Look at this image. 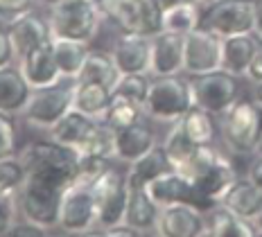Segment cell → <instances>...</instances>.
<instances>
[{"label":"cell","instance_id":"cell-1","mask_svg":"<svg viewBox=\"0 0 262 237\" xmlns=\"http://www.w3.org/2000/svg\"><path fill=\"white\" fill-rule=\"evenodd\" d=\"M18 156L27 169V176H36L61 187H68L77 179V152L59 145L52 138L30 142L23 152H18Z\"/></svg>","mask_w":262,"mask_h":237},{"label":"cell","instance_id":"cell-2","mask_svg":"<svg viewBox=\"0 0 262 237\" xmlns=\"http://www.w3.org/2000/svg\"><path fill=\"white\" fill-rule=\"evenodd\" d=\"M220 134L233 154H255L262 134V106L253 97H239L220 115Z\"/></svg>","mask_w":262,"mask_h":237},{"label":"cell","instance_id":"cell-3","mask_svg":"<svg viewBox=\"0 0 262 237\" xmlns=\"http://www.w3.org/2000/svg\"><path fill=\"white\" fill-rule=\"evenodd\" d=\"M194 106L190 79L181 75L151 77L149 93L145 100V115L161 122H177Z\"/></svg>","mask_w":262,"mask_h":237},{"label":"cell","instance_id":"cell-4","mask_svg":"<svg viewBox=\"0 0 262 237\" xmlns=\"http://www.w3.org/2000/svg\"><path fill=\"white\" fill-rule=\"evenodd\" d=\"M63 190L66 187L54 185L50 181L36 179V176H25L23 185L16 192L18 217L41 226V228H46L50 233L52 228H57Z\"/></svg>","mask_w":262,"mask_h":237},{"label":"cell","instance_id":"cell-5","mask_svg":"<svg viewBox=\"0 0 262 237\" xmlns=\"http://www.w3.org/2000/svg\"><path fill=\"white\" fill-rule=\"evenodd\" d=\"M102 18L104 16L95 0H59L48 14L52 36L75 38L84 43H91L95 38Z\"/></svg>","mask_w":262,"mask_h":237},{"label":"cell","instance_id":"cell-6","mask_svg":"<svg viewBox=\"0 0 262 237\" xmlns=\"http://www.w3.org/2000/svg\"><path fill=\"white\" fill-rule=\"evenodd\" d=\"M102 16L120 32L154 36L163 30V7L158 0H95Z\"/></svg>","mask_w":262,"mask_h":237},{"label":"cell","instance_id":"cell-7","mask_svg":"<svg viewBox=\"0 0 262 237\" xmlns=\"http://www.w3.org/2000/svg\"><path fill=\"white\" fill-rule=\"evenodd\" d=\"M57 228L70 235H86L97 228V203L93 183L75 179L63 190Z\"/></svg>","mask_w":262,"mask_h":237},{"label":"cell","instance_id":"cell-8","mask_svg":"<svg viewBox=\"0 0 262 237\" xmlns=\"http://www.w3.org/2000/svg\"><path fill=\"white\" fill-rule=\"evenodd\" d=\"M73 81L75 79H63L54 86L32 88L30 102L25 104L20 118L36 129L50 131L73 109Z\"/></svg>","mask_w":262,"mask_h":237},{"label":"cell","instance_id":"cell-9","mask_svg":"<svg viewBox=\"0 0 262 237\" xmlns=\"http://www.w3.org/2000/svg\"><path fill=\"white\" fill-rule=\"evenodd\" d=\"M190 88H192L194 106L204 109L212 115H220L226 111L231 104L239 100V77L226 73V70H212V73L190 77Z\"/></svg>","mask_w":262,"mask_h":237},{"label":"cell","instance_id":"cell-10","mask_svg":"<svg viewBox=\"0 0 262 237\" xmlns=\"http://www.w3.org/2000/svg\"><path fill=\"white\" fill-rule=\"evenodd\" d=\"M93 192L97 203V228H108L122 222L129 199L127 172H120L111 165L104 174L93 181Z\"/></svg>","mask_w":262,"mask_h":237},{"label":"cell","instance_id":"cell-11","mask_svg":"<svg viewBox=\"0 0 262 237\" xmlns=\"http://www.w3.org/2000/svg\"><path fill=\"white\" fill-rule=\"evenodd\" d=\"M253 0H217L201 12V27H208L222 38L253 32Z\"/></svg>","mask_w":262,"mask_h":237},{"label":"cell","instance_id":"cell-12","mask_svg":"<svg viewBox=\"0 0 262 237\" xmlns=\"http://www.w3.org/2000/svg\"><path fill=\"white\" fill-rule=\"evenodd\" d=\"M222 68V36L208 27H196L185 34L183 73L188 77L212 73Z\"/></svg>","mask_w":262,"mask_h":237},{"label":"cell","instance_id":"cell-13","mask_svg":"<svg viewBox=\"0 0 262 237\" xmlns=\"http://www.w3.org/2000/svg\"><path fill=\"white\" fill-rule=\"evenodd\" d=\"M147 192L151 195L161 208L165 206H174V203H190V206L199 208V210H210V203L204 199V197L196 192L194 183L183 176L179 169H170V172L156 176L149 185H147Z\"/></svg>","mask_w":262,"mask_h":237},{"label":"cell","instance_id":"cell-14","mask_svg":"<svg viewBox=\"0 0 262 237\" xmlns=\"http://www.w3.org/2000/svg\"><path fill=\"white\" fill-rule=\"evenodd\" d=\"M7 34H9V41H12V48H14V57H16V61H18V59L25 57L30 50L52 41V27L46 16L30 9V12H25V14L16 16L14 20H9Z\"/></svg>","mask_w":262,"mask_h":237},{"label":"cell","instance_id":"cell-15","mask_svg":"<svg viewBox=\"0 0 262 237\" xmlns=\"http://www.w3.org/2000/svg\"><path fill=\"white\" fill-rule=\"evenodd\" d=\"M156 235L161 237H204L206 212L190 203H174L161 208L156 224Z\"/></svg>","mask_w":262,"mask_h":237},{"label":"cell","instance_id":"cell-16","mask_svg":"<svg viewBox=\"0 0 262 237\" xmlns=\"http://www.w3.org/2000/svg\"><path fill=\"white\" fill-rule=\"evenodd\" d=\"M183 54H185V36L177 32L161 30L151 36V77L163 75H181L183 73Z\"/></svg>","mask_w":262,"mask_h":237},{"label":"cell","instance_id":"cell-17","mask_svg":"<svg viewBox=\"0 0 262 237\" xmlns=\"http://www.w3.org/2000/svg\"><path fill=\"white\" fill-rule=\"evenodd\" d=\"M120 73H145L149 75L151 66V36L134 34V32H120L111 48Z\"/></svg>","mask_w":262,"mask_h":237},{"label":"cell","instance_id":"cell-18","mask_svg":"<svg viewBox=\"0 0 262 237\" xmlns=\"http://www.w3.org/2000/svg\"><path fill=\"white\" fill-rule=\"evenodd\" d=\"M16 66L20 68V73H23L32 88H46L63 81V75L59 70V63L52 52V41L30 50L25 57H20L16 61Z\"/></svg>","mask_w":262,"mask_h":237},{"label":"cell","instance_id":"cell-19","mask_svg":"<svg viewBox=\"0 0 262 237\" xmlns=\"http://www.w3.org/2000/svg\"><path fill=\"white\" fill-rule=\"evenodd\" d=\"M260 46V38L253 32L247 34H233L222 38V70L244 79L247 68Z\"/></svg>","mask_w":262,"mask_h":237},{"label":"cell","instance_id":"cell-20","mask_svg":"<svg viewBox=\"0 0 262 237\" xmlns=\"http://www.w3.org/2000/svg\"><path fill=\"white\" fill-rule=\"evenodd\" d=\"M154 145H158L156 134L145 120L116 129V158L122 163H134L136 158L147 154Z\"/></svg>","mask_w":262,"mask_h":237},{"label":"cell","instance_id":"cell-21","mask_svg":"<svg viewBox=\"0 0 262 237\" xmlns=\"http://www.w3.org/2000/svg\"><path fill=\"white\" fill-rule=\"evenodd\" d=\"M222 206L233 210L239 217L255 222L262 212V187L255 185L249 176H237V181L228 187V192L222 197Z\"/></svg>","mask_w":262,"mask_h":237},{"label":"cell","instance_id":"cell-22","mask_svg":"<svg viewBox=\"0 0 262 237\" xmlns=\"http://www.w3.org/2000/svg\"><path fill=\"white\" fill-rule=\"evenodd\" d=\"M235 181H237L235 165L222 154V156L217 158V163L206 169L192 183L196 187V192H199L210 206H217V203L222 201V197L228 192V187L235 183Z\"/></svg>","mask_w":262,"mask_h":237},{"label":"cell","instance_id":"cell-23","mask_svg":"<svg viewBox=\"0 0 262 237\" xmlns=\"http://www.w3.org/2000/svg\"><path fill=\"white\" fill-rule=\"evenodd\" d=\"M32 86L16 63L0 68V111L9 115H20L30 102Z\"/></svg>","mask_w":262,"mask_h":237},{"label":"cell","instance_id":"cell-24","mask_svg":"<svg viewBox=\"0 0 262 237\" xmlns=\"http://www.w3.org/2000/svg\"><path fill=\"white\" fill-rule=\"evenodd\" d=\"M158 214H161V206L151 199V195L147 192V187H129L127 210H124L122 222L134 226L140 235L156 233Z\"/></svg>","mask_w":262,"mask_h":237},{"label":"cell","instance_id":"cell-25","mask_svg":"<svg viewBox=\"0 0 262 237\" xmlns=\"http://www.w3.org/2000/svg\"><path fill=\"white\" fill-rule=\"evenodd\" d=\"M113 100V88L97 81H73V109L86 113L89 118L104 120L108 104Z\"/></svg>","mask_w":262,"mask_h":237},{"label":"cell","instance_id":"cell-26","mask_svg":"<svg viewBox=\"0 0 262 237\" xmlns=\"http://www.w3.org/2000/svg\"><path fill=\"white\" fill-rule=\"evenodd\" d=\"M206 235L208 237H255L258 228L253 222L239 217L226 206L217 203L206 210Z\"/></svg>","mask_w":262,"mask_h":237},{"label":"cell","instance_id":"cell-27","mask_svg":"<svg viewBox=\"0 0 262 237\" xmlns=\"http://www.w3.org/2000/svg\"><path fill=\"white\" fill-rule=\"evenodd\" d=\"M172 161L167 156L165 147L163 145H154L147 154H143L140 158H136L134 163H129L127 169V185L129 187H147L156 176L170 172Z\"/></svg>","mask_w":262,"mask_h":237},{"label":"cell","instance_id":"cell-28","mask_svg":"<svg viewBox=\"0 0 262 237\" xmlns=\"http://www.w3.org/2000/svg\"><path fill=\"white\" fill-rule=\"evenodd\" d=\"M95 122H97L95 118H89V115L77 111V109H70V111L48 131V138H52L59 145L70 147V149H77Z\"/></svg>","mask_w":262,"mask_h":237},{"label":"cell","instance_id":"cell-29","mask_svg":"<svg viewBox=\"0 0 262 237\" xmlns=\"http://www.w3.org/2000/svg\"><path fill=\"white\" fill-rule=\"evenodd\" d=\"M89 50H91L89 43H84V41L52 36V52H54V59H57L63 79H77Z\"/></svg>","mask_w":262,"mask_h":237},{"label":"cell","instance_id":"cell-30","mask_svg":"<svg viewBox=\"0 0 262 237\" xmlns=\"http://www.w3.org/2000/svg\"><path fill=\"white\" fill-rule=\"evenodd\" d=\"M122 75L116 63V59H113L111 52L106 50H89L86 54V61L81 66L77 79L79 81H97V84H106V86H116L118 77Z\"/></svg>","mask_w":262,"mask_h":237},{"label":"cell","instance_id":"cell-31","mask_svg":"<svg viewBox=\"0 0 262 237\" xmlns=\"http://www.w3.org/2000/svg\"><path fill=\"white\" fill-rule=\"evenodd\" d=\"M179 122H181L183 131L188 134V138L194 145H215L217 129H220V126H217L212 113L204 111V109H199V106H192Z\"/></svg>","mask_w":262,"mask_h":237},{"label":"cell","instance_id":"cell-32","mask_svg":"<svg viewBox=\"0 0 262 237\" xmlns=\"http://www.w3.org/2000/svg\"><path fill=\"white\" fill-rule=\"evenodd\" d=\"M201 12H204V7L194 0L163 9V30L185 36L188 32H192L201 25Z\"/></svg>","mask_w":262,"mask_h":237},{"label":"cell","instance_id":"cell-33","mask_svg":"<svg viewBox=\"0 0 262 237\" xmlns=\"http://www.w3.org/2000/svg\"><path fill=\"white\" fill-rule=\"evenodd\" d=\"M77 154H89V156H104L116 158V129L106 124L104 120H97L84 138V142L75 149Z\"/></svg>","mask_w":262,"mask_h":237},{"label":"cell","instance_id":"cell-34","mask_svg":"<svg viewBox=\"0 0 262 237\" xmlns=\"http://www.w3.org/2000/svg\"><path fill=\"white\" fill-rule=\"evenodd\" d=\"M145 118V106L124 95H113L111 104H108V111L104 115V122L111 124L113 129H122V126L136 124Z\"/></svg>","mask_w":262,"mask_h":237},{"label":"cell","instance_id":"cell-35","mask_svg":"<svg viewBox=\"0 0 262 237\" xmlns=\"http://www.w3.org/2000/svg\"><path fill=\"white\" fill-rule=\"evenodd\" d=\"M163 147H165L167 156H170L172 167L177 169V167H179V165H181L183 161H188V158L192 156V152H194L199 145H194V142L190 140L188 134H185V131H183L181 122H179V120H177V122H172L170 131H167L165 140H163Z\"/></svg>","mask_w":262,"mask_h":237},{"label":"cell","instance_id":"cell-36","mask_svg":"<svg viewBox=\"0 0 262 237\" xmlns=\"http://www.w3.org/2000/svg\"><path fill=\"white\" fill-rule=\"evenodd\" d=\"M149 84H151V75L145 73H122L118 77L116 86H113V95H124L129 100L138 102L145 106L147 93H149Z\"/></svg>","mask_w":262,"mask_h":237},{"label":"cell","instance_id":"cell-37","mask_svg":"<svg viewBox=\"0 0 262 237\" xmlns=\"http://www.w3.org/2000/svg\"><path fill=\"white\" fill-rule=\"evenodd\" d=\"M25 176H27V169H25V165L20 161L18 154L0 158V187H3V190L18 192V187L23 185Z\"/></svg>","mask_w":262,"mask_h":237},{"label":"cell","instance_id":"cell-38","mask_svg":"<svg viewBox=\"0 0 262 237\" xmlns=\"http://www.w3.org/2000/svg\"><path fill=\"white\" fill-rule=\"evenodd\" d=\"M18 154V129H16V115L0 111V158Z\"/></svg>","mask_w":262,"mask_h":237},{"label":"cell","instance_id":"cell-39","mask_svg":"<svg viewBox=\"0 0 262 237\" xmlns=\"http://www.w3.org/2000/svg\"><path fill=\"white\" fill-rule=\"evenodd\" d=\"M18 219V206H16V192L0 187V237H7V230Z\"/></svg>","mask_w":262,"mask_h":237},{"label":"cell","instance_id":"cell-40","mask_svg":"<svg viewBox=\"0 0 262 237\" xmlns=\"http://www.w3.org/2000/svg\"><path fill=\"white\" fill-rule=\"evenodd\" d=\"M36 0H0V23L7 25L16 16L34 9Z\"/></svg>","mask_w":262,"mask_h":237},{"label":"cell","instance_id":"cell-41","mask_svg":"<svg viewBox=\"0 0 262 237\" xmlns=\"http://www.w3.org/2000/svg\"><path fill=\"white\" fill-rule=\"evenodd\" d=\"M12 63H16L14 48H12V41H9V34H7V25L0 23V68L12 66Z\"/></svg>","mask_w":262,"mask_h":237},{"label":"cell","instance_id":"cell-42","mask_svg":"<svg viewBox=\"0 0 262 237\" xmlns=\"http://www.w3.org/2000/svg\"><path fill=\"white\" fill-rule=\"evenodd\" d=\"M48 230L46 228H41V226H36V224H32V222H27V219L23 217H18L16 222L12 224V228L7 230V237H12V235H46Z\"/></svg>","mask_w":262,"mask_h":237},{"label":"cell","instance_id":"cell-43","mask_svg":"<svg viewBox=\"0 0 262 237\" xmlns=\"http://www.w3.org/2000/svg\"><path fill=\"white\" fill-rule=\"evenodd\" d=\"M244 79L251 81V84H260L262 81V41H260L258 50H255V54H253V59H251Z\"/></svg>","mask_w":262,"mask_h":237},{"label":"cell","instance_id":"cell-44","mask_svg":"<svg viewBox=\"0 0 262 237\" xmlns=\"http://www.w3.org/2000/svg\"><path fill=\"white\" fill-rule=\"evenodd\" d=\"M102 233H104V235H122V237H134V235H140L138 230H136L134 226H129L127 222H118V224L108 226V228H102Z\"/></svg>","mask_w":262,"mask_h":237},{"label":"cell","instance_id":"cell-45","mask_svg":"<svg viewBox=\"0 0 262 237\" xmlns=\"http://www.w3.org/2000/svg\"><path fill=\"white\" fill-rule=\"evenodd\" d=\"M249 179L253 181L255 185H260L262 187V152H258L255 154V158L251 161V165H249Z\"/></svg>","mask_w":262,"mask_h":237},{"label":"cell","instance_id":"cell-46","mask_svg":"<svg viewBox=\"0 0 262 237\" xmlns=\"http://www.w3.org/2000/svg\"><path fill=\"white\" fill-rule=\"evenodd\" d=\"M253 14H255V25H253V34L262 41V0H253Z\"/></svg>","mask_w":262,"mask_h":237},{"label":"cell","instance_id":"cell-47","mask_svg":"<svg viewBox=\"0 0 262 237\" xmlns=\"http://www.w3.org/2000/svg\"><path fill=\"white\" fill-rule=\"evenodd\" d=\"M251 97H253V100L262 106V81L260 84H253V93H251Z\"/></svg>","mask_w":262,"mask_h":237},{"label":"cell","instance_id":"cell-48","mask_svg":"<svg viewBox=\"0 0 262 237\" xmlns=\"http://www.w3.org/2000/svg\"><path fill=\"white\" fill-rule=\"evenodd\" d=\"M158 3H161L163 9H167V7H174V5H181V3H192V0H158Z\"/></svg>","mask_w":262,"mask_h":237},{"label":"cell","instance_id":"cell-49","mask_svg":"<svg viewBox=\"0 0 262 237\" xmlns=\"http://www.w3.org/2000/svg\"><path fill=\"white\" fill-rule=\"evenodd\" d=\"M39 5H46V7H52V5H57L59 0H36Z\"/></svg>","mask_w":262,"mask_h":237},{"label":"cell","instance_id":"cell-50","mask_svg":"<svg viewBox=\"0 0 262 237\" xmlns=\"http://www.w3.org/2000/svg\"><path fill=\"white\" fill-rule=\"evenodd\" d=\"M253 224H255V228H258V235H262V212H260V217L255 219Z\"/></svg>","mask_w":262,"mask_h":237},{"label":"cell","instance_id":"cell-51","mask_svg":"<svg viewBox=\"0 0 262 237\" xmlns=\"http://www.w3.org/2000/svg\"><path fill=\"white\" fill-rule=\"evenodd\" d=\"M196 3L201 5V7H208V5H212V3H217V0H196Z\"/></svg>","mask_w":262,"mask_h":237},{"label":"cell","instance_id":"cell-52","mask_svg":"<svg viewBox=\"0 0 262 237\" xmlns=\"http://www.w3.org/2000/svg\"><path fill=\"white\" fill-rule=\"evenodd\" d=\"M258 152H262V134H260V145H258ZM255 152V154H258Z\"/></svg>","mask_w":262,"mask_h":237}]
</instances>
